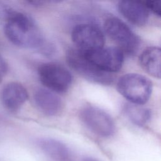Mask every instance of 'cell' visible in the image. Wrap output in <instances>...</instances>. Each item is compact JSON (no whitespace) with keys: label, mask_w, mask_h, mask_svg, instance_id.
Returning <instances> with one entry per match:
<instances>
[{"label":"cell","mask_w":161,"mask_h":161,"mask_svg":"<svg viewBox=\"0 0 161 161\" xmlns=\"http://www.w3.org/2000/svg\"><path fill=\"white\" fill-rule=\"evenodd\" d=\"M38 74L42 84L54 92H65L72 82V77L69 70L57 63L42 64L38 67Z\"/></svg>","instance_id":"5"},{"label":"cell","mask_w":161,"mask_h":161,"mask_svg":"<svg viewBox=\"0 0 161 161\" xmlns=\"http://www.w3.org/2000/svg\"><path fill=\"white\" fill-rule=\"evenodd\" d=\"M33 99L37 108L46 116H56L63 108L61 99L54 92L47 89H36L33 94Z\"/></svg>","instance_id":"10"},{"label":"cell","mask_w":161,"mask_h":161,"mask_svg":"<svg viewBox=\"0 0 161 161\" xmlns=\"http://www.w3.org/2000/svg\"><path fill=\"white\" fill-rule=\"evenodd\" d=\"M118 8L122 16L135 26H144L148 21L149 11L143 1H120Z\"/></svg>","instance_id":"11"},{"label":"cell","mask_w":161,"mask_h":161,"mask_svg":"<svg viewBox=\"0 0 161 161\" xmlns=\"http://www.w3.org/2000/svg\"><path fill=\"white\" fill-rule=\"evenodd\" d=\"M82 161H99L97 159H95L94 158H91V157H86L85 158L83 159Z\"/></svg>","instance_id":"17"},{"label":"cell","mask_w":161,"mask_h":161,"mask_svg":"<svg viewBox=\"0 0 161 161\" xmlns=\"http://www.w3.org/2000/svg\"><path fill=\"white\" fill-rule=\"evenodd\" d=\"M80 118L86 126L94 134L109 137L115 131L113 118L103 109L94 106H86L80 111Z\"/></svg>","instance_id":"6"},{"label":"cell","mask_w":161,"mask_h":161,"mask_svg":"<svg viewBox=\"0 0 161 161\" xmlns=\"http://www.w3.org/2000/svg\"><path fill=\"white\" fill-rule=\"evenodd\" d=\"M38 145L51 161H74L70 150L60 141L53 138H42L38 140Z\"/></svg>","instance_id":"12"},{"label":"cell","mask_w":161,"mask_h":161,"mask_svg":"<svg viewBox=\"0 0 161 161\" xmlns=\"http://www.w3.org/2000/svg\"><path fill=\"white\" fill-rule=\"evenodd\" d=\"M143 2L149 11H150L157 16H160L161 10L160 2L155 1H146Z\"/></svg>","instance_id":"15"},{"label":"cell","mask_w":161,"mask_h":161,"mask_svg":"<svg viewBox=\"0 0 161 161\" xmlns=\"http://www.w3.org/2000/svg\"><path fill=\"white\" fill-rule=\"evenodd\" d=\"M71 36L76 48L80 51L90 52L104 47V34L96 25L89 23L77 25L74 27Z\"/></svg>","instance_id":"7"},{"label":"cell","mask_w":161,"mask_h":161,"mask_svg":"<svg viewBox=\"0 0 161 161\" xmlns=\"http://www.w3.org/2000/svg\"><path fill=\"white\" fill-rule=\"evenodd\" d=\"M3 105L11 112L18 111L28 98L26 89L20 83L11 82L5 85L0 93Z\"/></svg>","instance_id":"9"},{"label":"cell","mask_w":161,"mask_h":161,"mask_svg":"<svg viewBox=\"0 0 161 161\" xmlns=\"http://www.w3.org/2000/svg\"><path fill=\"white\" fill-rule=\"evenodd\" d=\"M123 112L131 123L139 126L146 124L151 116L150 109L133 104H125Z\"/></svg>","instance_id":"14"},{"label":"cell","mask_w":161,"mask_h":161,"mask_svg":"<svg viewBox=\"0 0 161 161\" xmlns=\"http://www.w3.org/2000/svg\"><path fill=\"white\" fill-rule=\"evenodd\" d=\"M67 59L72 69L88 80L103 85L110 84L113 80L111 74L101 70L77 48L69 50L67 54Z\"/></svg>","instance_id":"4"},{"label":"cell","mask_w":161,"mask_h":161,"mask_svg":"<svg viewBox=\"0 0 161 161\" xmlns=\"http://www.w3.org/2000/svg\"><path fill=\"white\" fill-rule=\"evenodd\" d=\"M82 52L98 69L108 74L119 71L124 61V53L118 47H103L96 51Z\"/></svg>","instance_id":"8"},{"label":"cell","mask_w":161,"mask_h":161,"mask_svg":"<svg viewBox=\"0 0 161 161\" xmlns=\"http://www.w3.org/2000/svg\"><path fill=\"white\" fill-rule=\"evenodd\" d=\"M107 35L113 40L123 53L133 54L140 45L138 36L123 21L116 17L107 18L104 23Z\"/></svg>","instance_id":"3"},{"label":"cell","mask_w":161,"mask_h":161,"mask_svg":"<svg viewBox=\"0 0 161 161\" xmlns=\"http://www.w3.org/2000/svg\"><path fill=\"white\" fill-rule=\"evenodd\" d=\"M118 92L131 104L142 105L149 99L152 84L147 77L135 73L121 76L117 82Z\"/></svg>","instance_id":"2"},{"label":"cell","mask_w":161,"mask_h":161,"mask_svg":"<svg viewBox=\"0 0 161 161\" xmlns=\"http://www.w3.org/2000/svg\"><path fill=\"white\" fill-rule=\"evenodd\" d=\"M8 72V65L2 56L0 55V82L3 80Z\"/></svg>","instance_id":"16"},{"label":"cell","mask_w":161,"mask_h":161,"mask_svg":"<svg viewBox=\"0 0 161 161\" xmlns=\"http://www.w3.org/2000/svg\"><path fill=\"white\" fill-rule=\"evenodd\" d=\"M160 48L157 47H149L145 49L139 57L142 69L150 75L160 77Z\"/></svg>","instance_id":"13"},{"label":"cell","mask_w":161,"mask_h":161,"mask_svg":"<svg viewBox=\"0 0 161 161\" xmlns=\"http://www.w3.org/2000/svg\"><path fill=\"white\" fill-rule=\"evenodd\" d=\"M4 33L13 44L21 48H38L43 53L51 48L45 42L35 21L28 15L12 9L5 20Z\"/></svg>","instance_id":"1"}]
</instances>
